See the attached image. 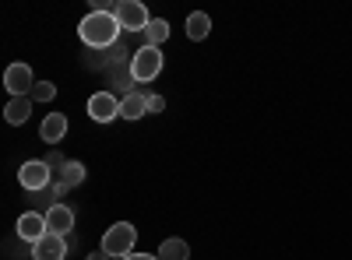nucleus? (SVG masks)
<instances>
[{"label":"nucleus","instance_id":"obj_13","mask_svg":"<svg viewBox=\"0 0 352 260\" xmlns=\"http://www.w3.org/2000/svg\"><path fill=\"white\" fill-rule=\"evenodd\" d=\"M28 113H32V95H18V99H11V102H8L4 120H8L11 127H21V123L28 120Z\"/></svg>","mask_w":352,"mask_h":260},{"label":"nucleus","instance_id":"obj_7","mask_svg":"<svg viewBox=\"0 0 352 260\" xmlns=\"http://www.w3.org/2000/svg\"><path fill=\"white\" fill-rule=\"evenodd\" d=\"M88 117H92L96 123H109L120 117V99H116L113 92H96L92 99H88Z\"/></svg>","mask_w":352,"mask_h":260},{"label":"nucleus","instance_id":"obj_12","mask_svg":"<svg viewBox=\"0 0 352 260\" xmlns=\"http://www.w3.org/2000/svg\"><path fill=\"white\" fill-rule=\"evenodd\" d=\"M148 113V92H131L120 99V117L124 120H141Z\"/></svg>","mask_w":352,"mask_h":260},{"label":"nucleus","instance_id":"obj_19","mask_svg":"<svg viewBox=\"0 0 352 260\" xmlns=\"http://www.w3.org/2000/svg\"><path fill=\"white\" fill-rule=\"evenodd\" d=\"M46 165H50V169H53V172H60V169H64V165H67V158H64V155H60V152H50V155H46Z\"/></svg>","mask_w":352,"mask_h":260},{"label":"nucleus","instance_id":"obj_16","mask_svg":"<svg viewBox=\"0 0 352 260\" xmlns=\"http://www.w3.org/2000/svg\"><path fill=\"white\" fill-rule=\"evenodd\" d=\"M159 260H190V246L184 239H162Z\"/></svg>","mask_w":352,"mask_h":260},{"label":"nucleus","instance_id":"obj_14","mask_svg":"<svg viewBox=\"0 0 352 260\" xmlns=\"http://www.w3.org/2000/svg\"><path fill=\"white\" fill-rule=\"evenodd\" d=\"M208 32H212V18L208 14H204V11L187 14V39L201 43V39H208Z\"/></svg>","mask_w":352,"mask_h":260},{"label":"nucleus","instance_id":"obj_21","mask_svg":"<svg viewBox=\"0 0 352 260\" xmlns=\"http://www.w3.org/2000/svg\"><path fill=\"white\" fill-rule=\"evenodd\" d=\"M124 260H159V253H131V257H124Z\"/></svg>","mask_w":352,"mask_h":260},{"label":"nucleus","instance_id":"obj_6","mask_svg":"<svg viewBox=\"0 0 352 260\" xmlns=\"http://www.w3.org/2000/svg\"><path fill=\"white\" fill-rule=\"evenodd\" d=\"M4 88L11 92V99H18V95H32V88H36L32 67H28V64H11V67L4 71Z\"/></svg>","mask_w":352,"mask_h":260},{"label":"nucleus","instance_id":"obj_1","mask_svg":"<svg viewBox=\"0 0 352 260\" xmlns=\"http://www.w3.org/2000/svg\"><path fill=\"white\" fill-rule=\"evenodd\" d=\"M120 21H116V14H102V11H88L78 25V36L88 49H113L116 39H120Z\"/></svg>","mask_w":352,"mask_h":260},{"label":"nucleus","instance_id":"obj_8","mask_svg":"<svg viewBox=\"0 0 352 260\" xmlns=\"http://www.w3.org/2000/svg\"><path fill=\"white\" fill-rule=\"evenodd\" d=\"M46 233H50V225H46V215H43V211H25V215L18 218V236H21L25 243L36 246Z\"/></svg>","mask_w":352,"mask_h":260},{"label":"nucleus","instance_id":"obj_20","mask_svg":"<svg viewBox=\"0 0 352 260\" xmlns=\"http://www.w3.org/2000/svg\"><path fill=\"white\" fill-rule=\"evenodd\" d=\"M166 109V99L162 95H148V113H162Z\"/></svg>","mask_w":352,"mask_h":260},{"label":"nucleus","instance_id":"obj_18","mask_svg":"<svg viewBox=\"0 0 352 260\" xmlns=\"http://www.w3.org/2000/svg\"><path fill=\"white\" fill-rule=\"evenodd\" d=\"M53 99H56V84H53V81H36L32 102H53Z\"/></svg>","mask_w":352,"mask_h":260},{"label":"nucleus","instance_id":"obj_3","mask_svg":"<svg viewBox=\"0 0 352 260\" xmlns=\"http://www.w3.org/2000/svg\"><path fill=\"white\" fill-rule=\"evenodd\" d=\"M134 243H138V228L131 222H116L106 228V236H102V253L109 257H131L134 253Z\"/></svg>","mask_w":352,"mask_h":260},{"label":"nucleus","instance_id":"obj_11","mask_svg":"<svg viewBox=\"0 0 352 260\" xmlns=\"http://www.w3.org/2000/svg\"><path fill=\"white\" fill-rule=\"evenodd\" d=\"M64 134H67V117L64 113H46V120L39 123V137L46 144H60Z\"/></svg>","mask_w":352,"mask_h":260},{"label":"nucleus","instance_id":"obj_15","mask_svg":"<svg viewBox=\"0 0 352 260\" xmlns=\"http://www.w3.org/2000/svg\"><path fill=\"white\" fill-rule=\"evenodd\" d=\"M141 36H144V46H159V49H162V43L169 39V21H166V18H152L148 28H144Z\"/></svg>","mask_w":352,"mask_h":260},{"label":"nucleus","instance_id":"obj_22","mask_svg":"<svg viewBox=\"0 0 352 260\" xmlns=\"http://www.w3.org/2000/svg\"><path fill=\"white\" fill-rule=\"evenodd\" d=\"M85 260H113V257H109V253H102V250H96V253H88Z\"/></svg>","mask_w":352,"mask_h":260},{"label":"nucleus","instance_id":"obj_9","mask_svg":"<svg viewBox=\"0 0 352 260\" xmlns=\"http://www.w3.org/2000/svg\"><path fill=\"white\" fill-rule=\"evenodd\" d=\"M67 257V239L46 233L36 246H32V260H64Z\"/></svg>","mask_w":352,"mask_h":260},{"label":"nucleus","instance_id":"obj_5","mask_svg":"<svg viewBox=\"0 0 352 260\" xmlns=\"http://www.w3.org/2000/svg\"><path fill=\"white\" fill-rule=\"evenodd\" d=\"M116 21H120L124 32H144L148 28V8L141 4V0H120L116 4Z\"/></svg>","mask_w":352,"mask_h":260},{"label":"nucleus","instance_id":"obj_17","mask_svg":"<svg viewBox=\"0 0 352 260\" xmlns=\"http://www.w3.org/2000/svg\"><path fill=\"white\" fill-rule=\"evenodd\" d=\"M85 176H88V172H85V165L67 158V165L60 169V176H56V180H64L67 187H78V183H85Z\"/></svg>","mask_w":352,"mask_h":260},{"label":"nucleus","instance_id":"obj_10","mask_svg":"<svg viewBox=\"0 0 352 260\" xmlns=\"http://www.w3.org/2000/svg\"><path fill=\"white\" fill-rule=\"evenodd\" d=\"M43 215H46V225H50L53 236H67L71 228H74V211H71L67 204H53V208L43 211Z\"/></svg>","mask_w":352,"mask_h":260},{"label":"nucleus","instance_id":"obj_2","mask_svg":"<svg viewBox=\"0 0 352 260\" xmlns=\"http://www.w3.org/2000/svg\"><path fill=\"white\" fill-rule=\"evenodd\" d=\"M127 71H131V78H134L138 84L155 81V78L162 74V49H159V46H141V49H134Z\"/></svg>","mask_w":352,"mask_h":260},{"label":"nucleus","instance_id":"obj_4","mask_svg":"<svg viewBox=\"0 0 352 260\" xmlns=\"http://www.w3.org/2000/svg\"><path fill=\"white\" fill-rule=\"evenodd\" d=\"M18 183L28 190V193H39L53 183V169L46 165V158H32V162H25L18 169Z\"/></svg>","mask_w":352,"mask_h":260}]
</instances>
